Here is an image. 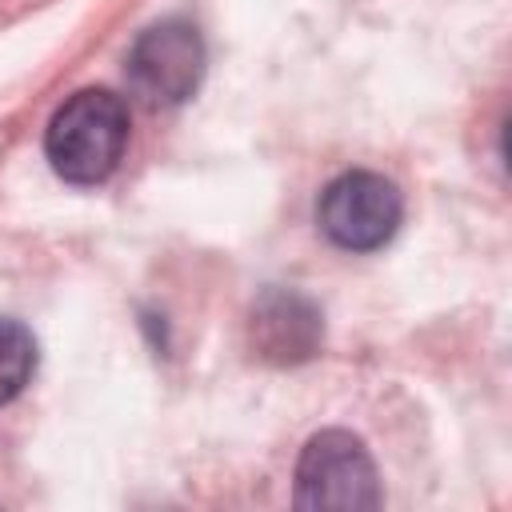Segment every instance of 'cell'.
<instances>
[{"mask_svg": "<svg viewBox=\"0 0 512 512\" xmlns=\"http://www.w3.org/2000/svg\"><path fill=\"white\" fill-rule=\"evenodd\" d=\"M128 148V108L108 88L68 96L44 132V156L68 184H104Z\"/></svg>", "mask_w": 512, "mask_h": 512, "instance_id": "1", "label": "cell"}, {"mask_svg": "<svg viewBox=\"0 0 512 512\" xmlns=\"http://www.w3.org/2000/svg\"><path fill=\"white\" fill-rule=\"evenodd\" d=\"M400 216H404L400 188L388 176L364 172V168L336 176L320 192V204H316L320 232L344 252H376V248H384L396 236Z\"/></svg>", "mask_w": 512, "mask_h": 512, "instance_id": "2", "label": "cell"}, {"mask_svg": "<svg viewBox=\"0 0 512 512\" xmlns=\"http://www.w3.org/2000/svg\"><path fill=\"white\" fill-rule=\"evenodd\" d=\"M296 504L300 508H376L380 480L376 464L360 436L344 428H328L312 436L296 464Z\"/></svg>", "mask_w": 512, "mask_h": 512, "instance_id": "3", "label": "cell"}, {"mask_svg": "<svg viewBox=\"0 0 512 512\" xmlns=\"http://www.w3.org/2000/svg\"><path fill=\"white\" fill-rule=\"evenodd\" d=\"M204 76V40L188 20H160L128 48V88L148 108L184 104Z\"/></svg>", "mask_w": 512, "mask_h": 512, "instance_id": "4", "label": "cell"}, {"mask_svg": "<svg viewBox=\"0 0 512 512\" xmlns=\"http://www.w3.org/2000/svg\"><path fill=\"white\" fill-rule=\"evenodd\" d=\"M252 336L260 344V356L268 360H304L320 340V316L304 296L272 292L252 312Z\"/></svg>", "mask_w": 512, "mask_h": 512, "instance_id": "5", "label": "cell"}, {"mask_svg": "<svg viewBox=\"0 0 512 512\" xmlns=\"http://www.w3.org/2000/svg\"><path fill=\"white\" fill-rule=\"evenodd\" d=\"M36 372V340L20 320H0V408L24 392Z\"/></svg>", "mask_w": 512, "mask_h": 512, "instance_id": "6", "label": "cell"}]
</instances>
